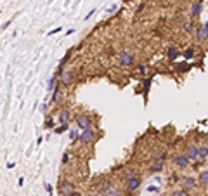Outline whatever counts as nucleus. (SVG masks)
Returning <instances> with one entry per match:
<instances>
[{
    "mask_svg": "<svg viewBox=\"0 0 208 196\" xmlns=\"http://www.w3.org/2000/svg\"><path fill=\"white\" fill-rule=\"evenodd\" d=\"M208 38V30L205 28V26H199V28H196V40L198 42H205Z\"/></svg>",
    "mask_w": 208,
    "mask_h": 196,
    "instance_id": "12",
    "label": "nucleus"
},
{
    "mask_svg": "<svg viewBox=\"0 0 208 196\" xmlns=\"http://www.w3.org/2000/svg\"><path fill=\"white\" fill-rule=\"evenodd\" d=\"M201 9H203V4H201V2H198V0H194V2H193V5H191V9H189V16H191V19H196V18H199Z\"/></svg>",
    "mask_w": 208,
    "mask_h": 196,
    "instance_id": "8",
    "label": "nucleus"
},
{
    "mask_svg": "<svg viewBox=\"0 0 208 196\" xmlns=\"http://www.w3.org/2000/svg\"><path fill=\"white\" fill-rule=\"evenodd\" d=\"M59 95H61V89L57 87V89L52 92V103H57V101H59Z\"/></svg>",
    "mask_w": 208,
    "mask_h": 196,
    "instance_id": "26",
    "label": "nucleus"
},
{
    "mask_svg": "<svg viewBox=\"0 0 208 196\" xmlns=\"http://www.w3.org/2000/svg\"><path fill=\"white\" fill-rule=\"evenodd\" d=\"M80 142L83 146H89L92 144L94 141H96V132H94V128H87V130H82V134H80Z\"/></svg>",
    "mask_w": 208,
    "mask_h": 196,
    "instance_id": "2",
    "label": "nucleus"
},
{
    "mask_svg": "<svg viewBox=\"0 0 208 196\" xmlns=\"http://www.w3.org/2000/svg\"><path fill=\"white\" fill-rule=\"evenodd\" d=\"M52 127H54V120H47V122H45V128H52Z\"/></svg>",
    "mask_w": 208,
    "mask_h": 196,
    "instance_id": "28",
    "label": "nucleus"
},
{
    "mask_svg": "<svg viewBox=\"0 0 208 196\" xmlns=\"http://www.w3.org/2000/svg\"><path fill=\"white\" fill-rule=\"evenodd\" d=\"M170 196H189V193L186 189H175V191H172Z\"/></svg>",
    "mask_w": 208,
    "mask_h": 196,
    "instance_id": "22",
    "label": "nucleus"
},
{
    "mask_svg": "<svg viewBox=\"0 0 208 196\" xmlns=\"http://www.w3.org/2000/svg\"><path fill=\"white\" fill-rule=\"evenodd\" d=\"M135 71H137L139 75H146V73H148V66H146L144 62H139V64H135Z\"/></svg>",
    "mask_w": 208,
    "mask_h": 196,
    "instance_id": "20",
    "label": "nucleus"
},
{
    "mask_svg": "<svg viewBox=\"0 0 208 196\" xmlns=\"http://www.w3.org/2000/svg\"><path fill=\"white\" fill-rule=\"evenodd\" d=\"M173 163L177 168H187L189 163H191V160H189V156L186 153H179L175 158H173Z\"/></svg>",
    "mask_w": 208,
    "mask_h": 196,
    "instance_id": "5",
    "label": "nucleus"
},
{
    "mask_svg": "<svg viewBox=\"0 0 208 196\" xmlns=\"http://www.w3.org/2000/svg\"><path fill=\"white\" fill-rule=\"evenodd\" d=\"M69 139H71V141H75V139H80V134L76 132V130H75V128H73V130H69Z\"/></svg>",
    "mask_w": 208,
    "mask_h": 196,
    "instance_id": "27",
    "label": "nucleus"
},
{
    "mask_svg": "<svg viewBox=\"0 0 208 196\" xmlns=\"http://www.w3.org/2000/svg\"><path fill=\"white\" fill-rule=\"evenodd\" d=\"M61 75V85H69L73 82V70H62L59 71Z\"/></svg>",
    "mask_w": 208,
    "mask_h": 196,
    "instance_id": "10",
    "label": "nucleus"
},
{
    "mask_svg": "<svg viewBox=\"0 0 208 196\" xmlns=\"http://www.w3.org/2000/svg\"><path fill=\"white\" fill-rule=\"evenodd\" d=\"M165 158H167V151H165V149H158V151H154V155H153V160L165 161Z\"/></svg>",
    "mask_w": 208,
    "mask_h": 196,
    "instance_id": "18",
    "label": "nucleus"
},
{
    "mask_svg": "<svg viewBox=\"0 0 208 196\" xmlns=\"http://www.w3.org/2000/svg\"><path fill=\"white\" fill-rule=\"evenodd\" d=\"M193 56H194V49H186V51L182 52V57H184L186 61H187V59H191Z\"/></svg>",
    "mask_w": 208,
    "mask_h": 196,
    "instance_id": "23",
    "label": "nucleus"
},
{
    "mask_svg": "<svg viewBox=\"0 0 208 196\" xmlns=\"http://www.w3.org/2000/svg\"><path fill=\"white\" fill-rule=\"evenodd\" d=\"M140 186H142V179H140V177H130V179L125 181V191H127L129 195L135 193Z\"/></svg>",
    "mask_w": 208,
    "mask_h": 196,
    "instance_id": "1",
    "label": "nucleus"
},
{
    "mask_svg": "<svg viewBox=\"0 0 208 196\" xmlns=\"http://www.w3.org/2000/svg\"><path fill=\"white\" fill-rule=\"evenodd\" d=\"M205 158H208V144L199 146V160L203 161Z\"/></svg>",
    "mask_w": 208,
    "mask_h": 196,
    "instance_id": "19",
    "label": "nucleus"
},
{
    "mask_svg": "<svg viewBox=\"0 0 208 196\" xmlns=\"http://www.w3.org/2000/svg\"><path fill=\"white\" fill-rule=\"evenodd\" d=\"M167 57H168L170 61H175L179 57V51L175 47H168V51H167Z\"/></svg>",
    "mask_w": 208,
    "mask_h": 196,
    "instance_id": "16",
    "label": "nucleus"
},
{
    "mask_svg": "<svg viewBox=\"0 0 208 196\" xmlns=\"http://www.w3.org/2000/svg\"><path fill=\"white\" fill-rule=\"evenodd\" d=\"M177 70H189V66H186V64H177Z\"/></svg>",
    "mask_w": 208,
    "mask_h": 196,
    "instance_id": "32",
    "label": "nucleus"
},
{
    "mask_svg": "<svg viewBox=\"0 0 208 196\" xmlns=\"http://www.w3.org/2000/svg\"><path fill=\"white\" fill-rule=\"evenodd\" d=\"M61 30H62V28H56V30H52V31H50L49 35H54V33H59Z\"/></svg>",
    "mask_w": 208,
    "mask_h": 196,
    "instance_id": "33",
    "label": "nucleus"
},
{
    "mask_svg": "<svg viewBox=\"0 0 208 196\" xmlns=\"http://www.w3.org/2000/svg\"><path fill=\"white\" fill-rule=\"evenodd\" d=\"M165 168V161H159V160H153L151 165H149V172L153 174H158V172H163Z\"/></svg>",
    "mask_w": 208,
    "mask_h": 196,
    "instance_id": "11",
    "label": "nucleus"
},
{
    "mask_svg": "<svg viewBox=\"0 0 208 196\" xmlns=\"http://www.w3.org/2000/svg\"><path fill=\"white\" fill-rule=\"evenodd\" d=\"M71 196H82V195H80V193H73Z\"/></svg>",
    "mask_w": 208,
    "mask_h": 196,
    "instance_id": "35",
    "label": "nucleus"
},
{
    "mask_svg": "<svg viewBox=\"0 0 208 196\" xmlns=\"http://www.w3.org/2000/svg\"><path fill=\"white\" fill-rule=\"evenodd\" d=\"M92 196H104L102 193H97V195H92Z\"/></svg>",
    "mask_w": 208,
    "mask_h": 196,
    "instance_id": "36",
    "label": "nucleus"
},
{
    "mask_svg": "<svg viewBox=\"0 0 208 196\" xmlns=\"http://www.w3.org/2000/svg\"><path fill=\"white\" fill-rule=\"evenodd\" d=\"M203 26H205V28H207V30H208V21H207V23H205V24H203Z\"/></svg>",
    "mask_w": 208,
    "mask_h": 196,
    "instance_id": "37",
    "label": "nucleus"
},
{
    "mask_svg": "<svg viewBox=\"0 0 208 196\" xmlns=\"http://www.w3.org/2000/svg\"><path fill=\"white\" fill-rule=\"evenodd\" d=\"M123 2H130V0H123Z\"/></svg>",
    "mask_w": 208,
    "mask_h": 196,
    "instance_id": "39",
    "label": "nucleus"
},
{
    "mask_svg": "<svg viewBox=\"0 0 208 196\" xmlns=\"http://www.w3.org/2000/svg\"><path fill=\"white\" fill-rule=\"evenodd\" d=\"M198 184L203 187H208V170H203V172H199L198 175Z\"/></svg>",
    "mask_w": 208,
    "mask_h": 196,
    "instance_id": "14",
    "label": "nucleus"
},
{
    "mask_svg": "<svg viewBox=\"0 0 208 196\" xmlns=\"http://www.w3.org/2000/svg\"><path fill=\"white\" fill-rule=\"evenodd\" d=\"M69 116H71V113H69L68 109H61L59 111V116H57V120H59V123H68L69 122Z\"/></svg>",
    "mask_w": 208,
    "mask_h": 196,
    "instance_id": "15",
    "label": "nucleus"
},
{
    "mask_svg": "<svg viewBox=\"0 0 208 196\" xmlns=\"http://www.w3.org/2000/svg\"><path fill=\"white\" fill-rule=\"evenodd\" d=\"M184 31L186 33H193V28H194V24H193V21H187V23H184Z\"/></svg>",
    "mask_w": 208,
    "mask_h": 196,
    "instance_id": "24",
    "label": "nucleus"
},
{
    "mask_svg": "<svg viewBox=\"0 0 208 196\" xmlns=\"http://www.w3.org/2000/svg\"><path fill=\"white\" fill-rule=\"evenodd\" d=\"M69 56H71V52H66V54H64V57L61 59V62H59V71H62V70H64V66H66V62L69 61Z\"/></svg>",
    "mask_w": 208,
    "mask_h": 196,
    "instance_id": "21",
    "label": "nucleus"
},
{
    "mask_svg": "<svg viewBox=\"0 0 208 196\" xmlns=\"http://www.w3.org/2000/svg\"><path fill=\"white\" fill-rule=\"evenodd\" d=\"M66 130H69V123H62L56 128V134H62V132H66Z\"/></svg>",
    "mask_w": 208,
    "mask_h": 196,
    "instance_id": "25",
    "label": "nucleus"
},
{
    "mask_svg": "<svg viewBox=\"0 0 208 196\" xmlns=\"http://www.w3.org/2000/svg\"><path fill=\"white\" fill-rule=\"evenodd\" d=\"M148 191H151V193H158L159 187H156V186H149V187H148Z\"/></svg>",
    "mask_w": 208,
    "mask_h": 196,
    "instance_id": "30",
    "label": "nucleus"
},
{
    "mask_svg": "<svg viewBox=\"0 0 208 196\" xmlns=\"http://www.w3.org/2000/svg\"><path fill=\"white\" fill-rule=\"evenodd\" d=\"M75 193V187L71 182H61L59 184V195L61 196H71Z\"/></svg>",
    "mask_w": 208,
    "mask_h": 196,
    "instance_id": "9",
    "label": "nucleus"
},
{
    "mask_svg": "<svg viewBox=\"0 0 208 196\" xmlns=\"http://www.w3.org/2000/svg\"><path fill=\"white\" fill-rule=\"evenodd\" d=\"M198 179H193V177H184L182 179V189H186L187 193L191 191H196L198 189Z\"/></svg>",
    "mask_w": 208,
    "mask_h": 196,
    "instance_id": "4",
    "label": "nucleus"
},
{
    "mask_svg": "<svg viewBox=\"0 0 208 196\" xmlns=\"http://www.w3.org/2000/svg\"><path fill=\"white\" fill-rule=\"evenodd\" d=\"M104 196H121L123 193H121V189L120 187H116V186H109L104 193H102Z\"/></svg>",
    "mask_w": 208,
    "mask_h": 196,
    "instance_id": "13",
    "label": "nucleus"
},
{
    "mask_svg": "<svg viewBox=\"0 0 208 196\" xmlns=\"http://www.w3.org/2000/svg\"><path fill=\"white\" fill-rule=\"evenodd\" d=\"M68 160H69V155H68V153H64V155H62V165H66V163H68Z\"/></svg>",
    "mask_w": 208,
    "mask_h": 196,
    "instance_id": "29",
    "label": "nucleus"
},
{
    "mask_svg": "<svg viewBox=\"0 0 208 196\" xmlns=\"http://www.w3.org/2000/svg\"><path fill=\"white\" fill-rule=\"evenodd\" d=\"M198 2H201V4H203V2H205V0H198Z\"/></svg>",
    "mask_w": 208,
    "mask_h": 196,
    "instance_id": "38",
    "label": "nucleus"
},
{
    "mask_svg": "<svg viewBox=\"0 0 208 196\" xmlns=\"http://www.w3.org/2000/svg\"><path fill=\"white\" fill-rule=\"evenodd\" d=\"M75 123H76V127L80 130H87V128H92V118L89 115H78Z\"/></svg>",
    "mask_w": 208,
    "mask_h": 196,
    "instance_id": "3",
    "label": "nucleus"
},
{
    "mask_svg": "<svg viewBox=\"0 0 208 196\" xmlns=\"http://www.w3.org/2000/svg\"><path fill=\"white\" fill-rule=\"evenodd\" d=\"M186 155L189 156V160H191V161H196V160H199V146L189 144L187 148H186Z\"/></svg>",
    "mask_w": 208,
    "mask_h": 196,
    "instance_id": "7",
    "label": "nucleus"
},
{
    "mask_svg": "<svg viewBox=\"0 0 208 196\" xmlns=\"http://www.w3.org/2000/svg\"><path fill=\"white\" fill-rule=\"evenodd\" d=\"M94 12H96V10H90L89 14H87V16H85V19H90V16H94Z\"/></svg>",
    "mask_w": 208,
    "mask_h": 196,
    "instance_id": "34",
    "label": "nucleus"
},
{
    "mask_svg": "<svg viewBox=\"0 0 208 196\" xmlns=\"http://www.w3.org/2000/svg\"><path fill=\"white\" fill-rule=\"evenodd\" d=\"M43 187H45V191L49 193V196L52 195V186H50V184H45V186H43Z\"/></svg>",
    "mask_w": 208,
    "mask_h": 196,
    "instance_id": "31",
    "label": "nucleus"
},
{
    "mask_svg": "<svg viewBox=\"0 0 208 196\" xmlns=\"http://www.w3.org/2000/svg\"><path fill=\"white\" fill-rule=\"evenodd\" d=\"M56 83H57V75H54V76H52V78L49 80V85H47V92H54V90L57 89V85H56Z\"/></svg>",
    "mask_w": 208,
    "mask_h": 196,
    "instance_id": "17",
    "label": "nucleus"
},
{
    "mask_svg": "<svg viewBox=\"0 0 208 196\" xmlns=\"http://www.w3.org/2000/svg\"><path fill=\"white\" fill-rule=\"evenodd\" d=\"M118 62L121 64V66H125V68H129V66H132L134 64V56L130 54V52H120L118 54Z\"/></svg>",
    "mask_w": 208,
    "mask_h": 196,
    "instance_id": "6",
    "label": "nucleus"
}]
</instances>
